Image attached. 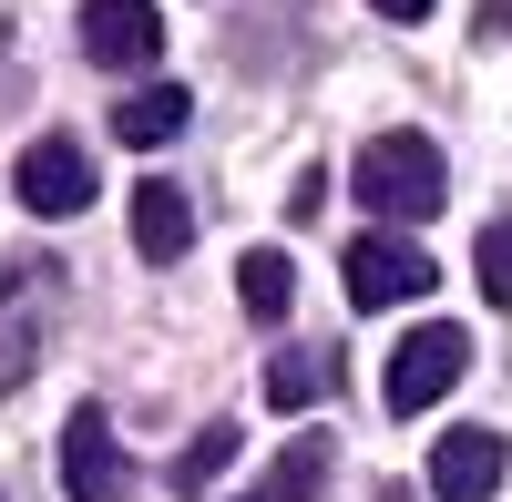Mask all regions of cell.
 I'll use <instances>...</instances> for the list:
<instances>
[{"instance_id": "cell-1", "label": "cell", "mask_w": 512, "mask_h": 502, "mask_svg": "<svg viewBox=\"0 0 512 502\" xmlns=\"http://www.w3.org/2000/svg\"><path fill=\"white\" fill-rule=\"evenodd\" d=\"M349 185H359V205L379 226H420V216H441V195H451L431 134H369L359 164H349Z\"/></svg>"}, {"instance_id": "cell-2", "label": "cell", "mask_w": 512, "mask_h": 502, "mask_svg": "<svg viewBox=\"0 0 512 502\" xmlns=\"http://www.w3.org/2000/svg\"><path fill=\"white\" fill-rule=\"evenodd\" d=\"M52 328H62V267L52 257H0V400L41 369Z\"/></svg>"}, {"instance_id": "cell-3", "label": "cell", "mask_w": 512, "mask_h": 502, "mask_svg": "<svg viewBox=\"0 0 512 502\" xmlns=\"http://www.w3.org/2000/svg\"><path fill=\"white\" fill-rule=\"evenodd\" d=\"M62 482H72V502H134V462H123L103 400H82L62 421Z\"/></svg>"}, {"instance_id": "cell-4", "label": "cell", "mask_w": 512, "mask_h": 502, "mask_svg": "<svg viewBox=\"0 0 512 502\" xmlns=\"http://www.w3.org/2000/svg\"><path fill=\"white\" fill-rule=\"evenodd\" d=\"M338 277H349V298L359 308H400V298H431V257H420V246L400 236V226H369L359 246H349V267H338Z\"/></svg>"}, {"instance_id": "cell-5", "label": "cell", "mask_w": 512, "mask_h": 502, "mask_svg": "<svg viewBox=\"0 0 512 502\" xmlns=\"http://www.w3.org/2000/svg\"><path fill=\"white\" fill-rule=\"evenodd\" d=\"M11 195L31 205V216H82V205H93V154H82L72 134H41L11 164Z\"/></svg>"}, {"instance_id": "cell-6", "label": "cell", "mask_w": 512, "mask_h": 502, "mask_svg": "<svg viewBox=\"0 0 512 502\" xmlns=\"http://www.w3.org/2000/svg\"><path fill=\"white\" fill-rule=\"evenodd\" d=\"M461 369H472V339H461V328H410V339H400V359H390V390H379V400H390L400 421H410V410H431V400L461 380Z\"/></svg>"}, {"instance_id": "cell-7", "label": "cell", "mask_w": 512, "mask_h": 502, "mask_svg": "<svg viewBox=\"0 0 512 502\" xmlns=\"http://www.w3.org/2000/svg\"><path fill=\"white\" fill-rule=\"evenodd\" d=\"M82 52L103 72H144L164 52V11L154 0H82Z\"/></svg>"}, {"instance_id": "cell-8", "label": "cell", "mask_w": 512, "mask_h": 502, "mask_svg": "<svg viewBox=\"0 0 512 502\" xmlns=\"http://www.w3.org/2000/svg\"><path fill=\"white\" fill-rule=\"evenodd\" d=\"M431 492L441 502H492L502 492V431H451L431 451Z\"/></svg>"}, {"instance_id": "cell-9", "label": "cell", "mask_w": 512, "mask_h": 502, "mask_svg": "<svg viewBox=\"0 0 512 502\" xmlns=\"http://www.w3.org/2000/svg\"><path fill=\"white\" fill-rule=\"evenodd\" d=\"M185 236H195V205H185V185L144 175V185H134V246H144L154 267H175V257H185Z\"/></svg>"}, {"instance_id": "cell-10", "label": "cell", "mask_w": 512, "mask_h": 502, "mask_svg": "<svg viewBox=\"0 0 512 502\" xmlns=\"http://www.w3.org/2000/svg\"><path fill=\"white\" fill-rule=\"evenodd\" d=\"M185 123H195V93H185V82H144V93H123V103H113V134H123V144H144V154H154V144H175Z\"/></svg>"}, {"instance_id": "cell-11", "label": "cell", "mask_w": 512, "mask_h": 502, "mask_svg": "<svg viewBox=\"0 0 512 502\" xmlns=\"http://www.w3.org/2000/svg\"><path fill=\"white\" fill-rule=\"evenodd\" d=\"M318 482H328V441L308 431V441H287L277 462H267V482H256L246 502H318Z\"/></svg>"}, {"instance_id": "cell-12", "label": "cell", "mask_w": 512, "mask_h": 502, "mask_svg": "<svg viewBox=\"0 0 512 502\" xmlns=\"http://www.w3.org/2000/svg\"><path fill=\"white\" fill-rule=\"evenodd\" d=\"M236 298H246L256 318H287V308H297V267L277 257V246H256V257L236 267Z\"/></svg>"}, {"instance_id": "cell-13", "label": "cell", "mask_w": 512, "mask_h": 502, "mask_svg": "<svg viewBox=\"0 0 512 502\" xmlns=\"http://www.w3.org/2000/svg\"><path fill=\"white\" fill-rule=\"evenodd\" d=\"M328 380H338V349H297V359L267 369V400H277V410H308Z\"/></svg>"}, {"instance_id": "cell-14", "label": "cell", "mask_w": 512, "mask_h": 502, "mask_svg": "<svg viewBox=\"0 0 512 502\" xmlns=\"http://www.w3.org/2000/svg\"><path fill=\"white\" fill-rule=\"evenodd\" d=\"M226 462H236V431L216 421V431H195V441L175 451V462H164V482H175V492H205V482H216Z\"/></svg>"}, {"instance_id": "cell-15", "label": "cell", "mask_w": 512, "mask_h": 502, "mask_svg": "<svg viewBox=\"0 0 512 502\" xmlns=\"http://www.w3.org/2000/svg\"><path fill=\"white\" fill-rule=\"evenodd\" d=\"M472 257H482V298H492V308H512V216H492V226H482Z\"/></svg>"}, {"instance_id": "cell-16", "label": "cell", "mask_w": 512, "mask_h": 502, "mask_svg": "<svg viewBox=\"0 0 512 502\" xmlns=\"http://www.w3.org/2000/svg\"><path fill=\"white\" fill-rule=\"evenodd\" d=\"M379 21H431V0H369Z\"/></svg>"}, {"instance_id": "cell-17", "label": "cell", "mask_w": 512, "mask_h": 502, "mask_svg": "<svg viewBox=\"0 0 512 502\" xmlns=\"http://www.w3.org/2000/svg\"><path fill=\"white\" fill-rule=\"evenodd\" d=\"M379 502H410V492H379Z\"/></svg>"}]
</instances>
